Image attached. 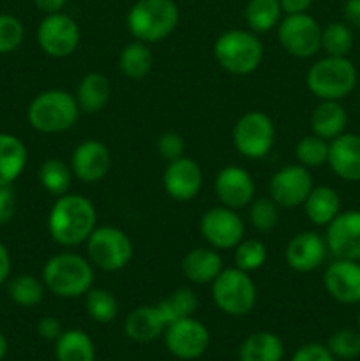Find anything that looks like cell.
I'll return each mask as SVG.
<instances>
[{"label": "cell", "mask_w": 360, "mask_h": 361, "mask_svg": "<svg viewBox=\"0 0 360 361\" xmlns=\"http://www.w3.org/2000/svg\"><path fill=\"white\" fill-rule=\"evenodd\" d=\"M304 212L313 224L328 226L341 214V197L328 185L313 187L304 201Z\"/></svg>", "instance_id": "26"}, {"label": "cell", "mask_w": 360, "mask_h": 361, "mask_svg": "<svg viewBox=\"0 0 360 361\" xmlns=\"http://www.w3.org/2000/svg\"><path fill=\"white\" fill-rule=\"evenodd\" d=\"M11 275V254L7 247L0 242V286L9 279Z\"/></svg>", "instance_id": "48"}, {"label": "cell", "mask_w": 360, "mask_h": 361, "mask_svg": "<svg viewBox=\"0 0 360 361\" xmlns=\"http://www.w3.org/2000/svg\"><path fill=\"white\" fill-rule=\"evenodd\" d=\"M124 330H126V335L131 341L145 344V342L155 341L159 335L164 334L166 321L162 319L157 307L143 305L134 309L127 316Z\"/></svg>", "instance_id": "23"}, {"label": "cell", "mask_w": 360, "mask_h": 361, "mask_svg": "<svg viewBox=\"0 0 360 361\" xmlns=\"http://www.w3.org/2000/svg\"><path fill=\"white\" fill-rule=\"evenodd\" d=\"M203 183V173L196 161L180 157L172 161L162 175V185L169 197L176 201H191L198 196Z\"/></svg>", "instance_id": "19"}, {"label": "cell", "mask_w": 360, "mask_h": 361, "mask_svg": "<svg viewBox=\"0 0 360 361\" xmlns=\"http://www.w3.org/2000/svg\"><path fill=\"white\" fill-rule=\"evenodd\" d=\"M215 194L222 207L236 208L249 207L254 197V180L240 166H226L217 173L214 182Z\"/></svg>", "instance_id": "20"}, {"label": "cell", "mask_w": 360, "mask_h": 361, "mask_svg": "<svg viewBox=\"0 0 360 361\" xmlns=\"http://www.w3.org/2000/svg\"><path fill=\"white\" fill-rule=\"evenodd\" d=\"M328 351L337 360H355L360 356V331L342 328L328 338Z\"/></svg>", "instance_id": "39"}, {"label": "cell", "mask_w": 360, "mask_h": 361, "mask_svg": "<svg viewBox=\"0 0 360 361\" xmlns=\"http://www.w3.org/2000/svg\"><path fill=\"white\" fill-rule=\"evenodd\" d=\"M328 247L325 236L314 231H304L293 236L284 250V259L292 270L309 274L318 270L327 259Z\"/></svg>", "instance_id": "17"}, {"label": "cell", "mask_w": 360, "mask_h": 361, "mask_svg": "<svg viewBox=\"0 0 360 361\" xmlns=\"http://www.w3.org/2000/svg\"><path fill=\"white\" fill-rule=\"evenodd\" d=\"M284 345L275 334L258 331L242 342L239 351L240 361H281Z\"/></svg>", "instance_id": "28"}, {"label": "cell", "mask_w": 360, "mask_h": 361, "mask_svg": "<svg viewBox=\"0 0 360 361\" xmlns=\"http://www.w3.org/2000/svg\"><path fill=\"white\" fill-rule=\"evenodd\" d=\"M80 113L81 109L73 94L53 88L32 99L27 109V120L37 133L60 134L73 129Z\"/></svg>", "instance_id": "3"}, {"label": "cell", "mask_w": 360, "mask_h": 361, "mask_svg": "<svg viewBox=\"0 0 360 361\" xmlns=\"http://www.w3.org/2000/svg\"><path fill=\"white\" fill-rule=\"evenodd\" d=\"M67 0H34L35 7L41 9L42 13L46 14H53V13H60L62 7L66 6Z\"/></svg>", "instance_id": "49"}, {"label": "cell", "mask_w": 360, "mask_h": 361, "mask_svg": "<svg viewBox=\"0 0 360 361\" xmlns=\"http://www.w3.org/2000/svg\"><path fill=\"white\" fill-rule=\"evenodd\" d=\"M97 228V212L90 200L80 194H64L56 197L48 215V231L55 243L76 247L88 240Z\"/></svg>", "instance_id": "1"}, {"label": "cell", "mask_w": 360, "mask_h": 361, "mask_svg": "<svg viewBox=\"0 0 360 361\" xmlns=\"http://www.w3.org/2000/svg\"><path fill=\"white\" fill-rule=\"evenodd\" d=\"M155 307L159 309L162 319L166 321V326H168L169 323H175L179 319L193 317V314L198 309V298L189 288H180L169 296H166L164 300H161Z\"/></svg>", "instance_id": "31"}, {"label": "cell", "mask_w": 360, "mask_h": 361, "mask_svg": "<svg viewBox=\"0 0 360 361\" xmlns=\"http://www.w3.org/2000/svg\"><path fill=\"white\" fill-rule=\"evenodd\" d=\"M25 39L23 23L13 14H0V55L13 53Z\"/></svg>", "instance_id": "41"}, {"label": "cell", "mask_w": 360, "mask_h": 361, "mask_svg": "<svg viewBox=\"0 0 360 361\" xmlns=\"http://www.w3.org/2000/svg\"><path fill=\"white\" fill-rule=\"evenodd\" d=\"M62 334H64L62 324H60V321L56 319V317L46 316L42 317V319H39L37 335L41 338H44V341H49V342H56Z\"/></svg>", "instance_id": "45"}, {"label": "cell", "mask_w": 360, "mask_h": 361, "mask_svg": "<svg viewBox=\"0 0 360 361\" xmlns=\"http://www.w3.org/2000/svg\"><path fill=\"white\" fill-rule=\"evenodd\" d=\"M355 66L348 56H330L318 60L307 71L306 83L311 94L321 101H341L356 85Z\"/></svg>", "instance_id": "4"}, {"label": "cell", "mask_w": 360, "mask_h": 361, "mask_svg": "<svg viewBox=\"0 0 360 361\" xmlns=\"http://www.w3.org/2000/svg\"><path fill=\"white\" fill-rule=\"evenodd\" d=\"M27 147L20 137L0 133V187L13 185L27 166Z\"/></svg>", "instance_id": "25"}, {"label": "cell", "mask_w": 360, "mask_h": 361, "mask_svg": "<svg viewBox=\"0 0 360 361\" xmlns=\"http://www.w3.org/2000/svg\"><path fill=\"white\" fill-rule=\"evenodd\" d=\"M263 44L247 30H228L217 37L214 55L219 66L236 76L254 73L263 60Z\"/></svg>", "instance_id": "6"}, {"label": "cell", "mask_w": 360, "mask_h": 361, "mask_svg": "<svg viewBox=\"0 0 360 361\" xmlns=\"http://www.w3.org/2000/svg\"><path fill=\"white\" fill-rule=\"evenodd\" d=\"M166 349L180 360H196L210 344L207 326L194 317H186L169 323L164 330Z\"/></svg>", "instance_id": "13"}, {"label": "cell", "mask_w": 360, "mask_h": 361, "mask_svg": "<svg viewBox=\"0 0 360 361\" xmlns=\"http://www.w3.org/2000/svg\"><path fill=\"white\" fill-rule=\"evenodd\" d=\"M277 37L288 55L311 59L321 49V27L307 13L288 14L279 23Z\"/></svg>", "instance_id": "10"}, {"label": "cell", "mask_w": 360, "mask_h": 361, "mask_svg": "<svg viewBox=\"0 0 360 361\" xmlns=\"http://www.w3.org/2000/svg\"><path fill=\"white\" fill-rule=\"evenodd\" d=\"M56 361H95V345L81 330L64 331L55 342Z\"/></svg>", "instance_id": "29"}, {"label": "cell", "mask_w": 360, "mask_h": 361, "mask_svg": "<svg viewBox=\"0 0 360 361\" xmlns=\"http://www.w3.org/2000/svg\"><path fill=\"white\" fill-rule=\"evenodd\" d=\"M179 20V7L173 0H138L127 14V27L138 41L150 44L168 37Z\"/></svg>", "instance_id": "5"}, {"label": "cell", "mask_w": 360, "mask_h": 361, "mask_svg": "<svg viewBox=\"0 0 360 361\" xmlns=\"http://www.w3.org/2000/svg\"><path fill=\"white\" fill-rule=\"evenodd\" d=\"M74 97H76L81 111L94 115V113L102 111L108 106L109 99H112V85L104 74L88 73L78 83Z\"/></svg>", "instance_id": "24"}, {"label": "cell", "mask_w": 360, "mask_h": 361, "mask_svg": "<svg viewBox=\"0 0 360 361\" xmlns=\"http://www.w3.org/2000/svg\"><path fill=\"white\" fill-rule=\"evenodd\" d=\"M321 49L330 56H348L353 49V32L344 23H330L321 30Z\"/></svg>", "instance_id": "36"}, {"label": "cell", "mask_w": 360, "mask_h": 361, "mask_svg": "<svg viewBox=\"0 0 360 361\" xmlns=\"http://www.w3.org/2000/svg\"><path fill=\"white\" fill-rule=\"evenodd\" d=\"M180 268H182L184 277L193 284H212L214 279L222 271V259L217 250L198 247L184 256Z\"/></svg>", "instance_id": "22"}, {"label": "cell", "mask_w": 360, "mask_h": 361, "mask_svg": "<svg viewBox=\"0 0 360 361\" xmlns=\"http://www.w3.org/2000/svg\"><path fill=\"white\" fill-rule=\"evenodd\" d=\"M292 361H337V358H335L325 345L307 344L302 345V348L293 355Z\"/></svg>", "instance_id": "43"}, {"label": "cell", "mask_w": 360, "mask_h": 361, "mask_svg": "<svg viewBox=\"0 0 360 361\" xmlns=\"http://www.w3.org/2000/svg\"><path fill=\"white\" fill-rule=\"evenodd\" d=\"M356 323H359V330H360V310H359V316H356Z\"/></svg>", "instance_id": "51"}, {"label": "cell", "mask_w": 360, "mask_h": 361, "mask_svg": "<svg viewBox=\"0 0 360 361\" xmlns=\"http://www.w3.org/2000/svg\"><path fill=\"white\" fill-rule=\"evenodd\" d=\"M154 56L143 41H133L122 48L119 55V67L131 80H141L152 71Z\"/></svg>", "instance_id": "30"}, {"label": "cell", "mask_w": 360, "mask_h": 361, "mask_svg": "<svg viewBox=\"0 0 360 361\" xmlns=\"http://www.w3.org/2000/svg\"><path fill=\"white\" fill-rule=\"evenodd\" d=\"M344 18L353 28H360V0H346Z\"/></svg>", "instance_id": "46"}, {"label": "cell", "mask_w": 360, "mask_h": 361, "mask_svg": "<svg viewBox=\"0 0 360 361\" xmlns=\"http://www.w3.org/2000/svg\"><path fill=\"white\" fill-rule=\"evenodd\" d=\"M7 355V338L6 335L0 331V360H4V356Z\"/></svg>", "instance_id": "50"}, {"label": "cell", "mask_w": 360, "mask_h": 361, "mask_svg": "<svg viewBox=\"0 0 360 361\" xmlns=\"http://www.w3.org/2000/svg\"><path fill=\"white\" fill-rule=\"evenodd\" d=\"M16 214V194L13 185L0 187V226L9 224Z\"/></svg>", "instance_id": "44"}, {"label": "cell", "mask_w": 360, "mask_h": 361, "mask_svg": "<svg viewBox=\"0 0 360 361\" xmlns=\"http://www.w3.org/2000/svg\"><path fill=\"white\" fill-rule=\"evenodd\" d=\"M88 261L102 271H119L133 257V242L115 226H99L87 242Z\"/></svg>", "instance_id": "8"}, {"label": "cell", "mask_w": 360, "mask_h": 361, "mask_svg": "<svg viewBox=\"0 0 360 361\" xmlns=\"http://www.w3.org/2000/svg\"><path fill=\"white\" fill-rule=\"evenodd\" d=\"M85 296V309L90 319L101 324L112 323L115 319L119 314V303L112 293L101 288H92Z\"/></svg>", "instance_id": "35"}, {"label": "cell", "mask_w": 360, "mask_h": 361, "mask_svg": "<svg viewBox=\"0 0 360 361\" xmlns=\"http://www.w3.org/2000/svg\"><path fill=\"white\" fill-rule=\"evenodd\" d=\"M296 159L299 164L306 166L307 169L320 168L328 161V141L316 134L302 137L296 143Z\"/></svg>", "instance_id": "38"}, {"label": "cell", "mask_w": 360, "mask_h": 361, "mask_svg": "<svg viewBox=\"0 0 360 361\" xmlns=\"http://www.w3.org/2000/svg\"><path fill=\"white\" fill-rule=\"evenodd\" d=\"M348 123V115L339 101H321L311 115V129L313 134L332 141L341 136Z\"/></svg>", "instance_id": "27"}, {"label": "cell", "mask_w": 360, "mask_h": 361, "mask_svg": "<svg viewBox=\"0 0 360 361\" xmlns=\"http://www.w3.org/2000/svg\"><path fill=\"white\" fill-rule=\"evenodd\" d=\"M44 282L39 281L34 275H16L7 284V295L13 300L16 305L30 309L41 303L42 296H44Z\"/></svg>", "instance_id": "32"}, {"label": "cell", "mask_w": 360, "mask_h": 361, "mask_svg": "<svg viewBox=\"0 0 360 361\" xmlns=\"http://www.w3.org/2000/svg\"><path fill=\"white\" fill-rule=\"evenodd\" d=\"M267 261V245L258 238L242 240L235 247V267L244 271H256Z\"/></svg>", "instance_id": "37"}, {"label": "cell", "mask_w": 360, "mask_h": 361, "mask_svg": "<svg viewBox=\"0 0 360 361\" xmlns=\"http://www.w3.org/2000/svg\"><path fill=\"white\" fill-rule=\"evenodd\" d=\"M325 242L335 259L360 261V210L341 212L327 226Z\"/></svg>", "instance_id": "15"}, {"label": "cell", "mask_w": 360, "mask_h": 361, "mask_svg": "<svg viewBox=\"0 0 360 361\" xmlns=\"http://www.w3.org/2000/svg\"><path fill=\"white\" fill-rule=\"evenodd\" d=\"M212 298L228 316H246L256 305V286L249 274L240 268H222L212 282Z\"/></svg>", "instance_id": "7"}, {"label": "cell", "mask_w": 360, "mask_h": 361, "mask_svg": "<svg viewBox=\"0 0 360 361\" xmlns=\"http://www.w3.org/2000/svg\"><path fill=\"white\" fill-rule=\"evenodd\" d=\"M313 187V176L306 166L286 164L272 176L270 197L277 207L295 208L304 204Z\"/></svg>", "instance_id": "14"}, {"label": "cell", "mask_w": 360, "mask_h": 361, "mask_svg": "<svg viewBox=\"0 0 360 361\" xmlns=\"http://www.w3.org/2000/svg\"><path fill=\"white\" fill-rule=\"evenodd\" d=\"M112 169V154L97 140H87L78 145L71 157V171L85 183L101 182Z\"/></svg>", "instance_id": "16"}, {"label": "cell", "mask_w": 360, "mask_h": 361, "mask_svg": "<svg viewBox=\"0 0 360 361\" xmlns=\"http://www.w3.org/2000/svg\"><path fill=\"white\" fill-rule=\"evenodd\" d=\"M275 143V127L263 111H247L233 127V147L246 159H263Z\"/></svg>", "instance_id": "9"}, {"label": "cell", "mask_w": 360, "mask_h": 361, "mask_svg": "<svg viewBox=\"0 0 360 361\" xmlns=\"http://www.w3.org/2000/svg\"><path fill=\"white\" fill-rule=\"evenodd\" d=\"M279 0H249L246 6V21L254 32H268L281 20Z\"/></svg>", "instance_id": "34"}, {"label": "cell", "mask_w": 360, "mask_h": 361, "mask_svg": "<svg viewBox=\"0 0 360 361\" xmlns=\"http://www.w3.org/2000/svg\"><path fill=\"white\" fill-rule=\"evenodd\" d=\"M279 4L286 14H300L309 9L313 0H279Z\"/></svg>", "instance_id": "47"}, {"label": "cell", "mask_w": 360, "mask_h": 361, "mask_svg": "<svg viewBox=\"0 0 360 361\" xmlns=\"http://www.w3.org/2000/svg\"><path fill=\"white\" fill-rule=\"evenodd\" d=\"M80 27L71 16L62 13L48 14L37 27V42L42 51L53 59H66L80 44Z\"/></svg>", "instance_id": "11"}, {"label": "cell", "mask_w": 360, "mask_h": 361, "mask_svg": "<svg viewBox=\"0 0 360 361\" xmlns=\"http://www.w3.org/2000/svg\"><path fill=\"white\" fill-rule=\"evenodd\" d=\"M277 203L272 197H260L256 201H251L249 208V222L256 231L267 233L277 226L279 210Z\"/></svg>", "instance_id": "40"}, {"label": "cell", "mask_w": 360, "mask_h": 361, "mask_svg": "<svg viewBox=\"0 0 360 361\" xmlns=\"http://www.w3.org/2000/svg\"><path fill=\"white\" fill-rule=\"evenodd\" d=\"M71 178H73L71 166H67L60 159H48L39 168V182H41L42 189L52 196L59 197L67 194L71 187Z\"/></svg>", "instance_id": "33"}, {"label": "cell", "mask_w": 360, "mask_h": 361, "mask_svg": "<svg viewBox=\"0 0 360 361\" xmlns=\"http://www.w3.org/2000/svg\"><path fill=\"white\" fill-rule=\"evenodd\" d=\"M42 282L46 289L59 298H78L92 289L94 264L80 254H55L42 268Z\"/></svg>", "instance_id": "2"}, {"label": "cell", "mask_w": 360, "mask_h": 361, "mask_svg": "<svg viewBox=\"0 0 360 361\" xmlns=\"http://www.w3.org/2000/svg\"><path fill=\"white\" fill-rule=\"evenodd\" d=\"M328 166L344 182H360V136L344 134L328 143Z\"/></svg>", "instance_id": "21"}, {"label": "cell", "mask_w": 360, "mask_h": 361, "mask_svg": "<svg viewBox=\"0 0 360 361\" xmlns=\"http://www.w3.org/2000/svg\"><path fill=\"white\" fill-rule=\"evenodd\" d=\"M200 231L212 249H235L244 240L246 226L236 210L228 207H214L203 214Z\"/></svg>", "instance_id": "12"}, {"label": "cell", "mask_w": 360, "mask_h": 361, "mask_svg": "<svg viewBox=\"0 0 360 361\" xmlns=\"http://www.w3.org/2000/svg\"><path fill=\"white\" fill-rule=\"evenodd\" d=\"M157 150L164 161L172 162L176 159L184 157V150H186V143H184L182 136L176 133H164L161 134L157 141Z\"/></svg>", "instance_id": "42"}, {"label": "cell", "mask_w": 360, "mask_h": 361, "mask_svg": "<svg viewBox=\"0 0 360 361\" xmlns=\"http://www.w3.org/2000/svg\"><path fill=\"white\" fill-rule=\"evenodd\" d=\"M323 286L335 302L360 303V261L335 259L325 270Z\"/></svg>", "instance_id": "18"}]
</instances>
